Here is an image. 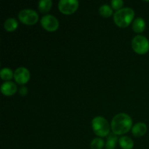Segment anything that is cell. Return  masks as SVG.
I'll return each mask as SVG.
<instances>
[{
	"instance_id": "obj_13",
	"label": "cell",
	"mask_w": 149,
	"mask_h": 149,
	"mask_svg": "<svg viewBox=\"0 0 149 149\" xmlns=\"http://www.w3.org/2000/svg\"><path fill=\"white\" fill-rule=\"evenodd\" d=\"M17 26H18V23H17V20L13 17L7 19L4 23V28L7 31H14L17 29Z\"/></svg>"
},
{
	"instance_id": "obj_16",
	"label": "cell",
	"mask_w": 149,
	"mask_h": 149,
	"mask_svg": "<svg viewBox=\"0 0 149 149\" xmlns=\"http://www.w3.org/2000/svg\"><path fill=\"white\" fill-rule=\"evenodd\" d=\"M99 13L103 17H109L113 14V10L109 4H103L99 8Z\"/></svg>"
},
{
	"instance_id": "obj_2",
	"label": "cell",
	"mask_w": 149,
	"mask_h": 149,
	"mask_svg": "<svg viewBox=\"0 0 149 149\" xmlns=\"http://www.w3.org/2000/svg\"><path fill=\"white\" fill-rule=\"evenodd\" d=\"M135 17V12L132 8L125 7L117 10L113 15V20L116 26L126 28L130 24Z\"/></svg>"
},
{
	"instance_id": "obj_15",
	"label": "cell",
	"mask_w": 149,
	"mask_h": 149,
	"mask_svg": "<svg viewBox=\"0 0 149 149\" xmlns=\"http://www.w3.org/2000/svg\"><path fill=\"white\" fill-rule=\"evenodd\" d=\"M117 137L115 134L110 133L107 137V141L106 143V149H115L116 148V143H117Z\"/></svg>"
},
{
	"instance_id": "obj_20",
	"label": "cell",
	"mask_w": 149,
	"mask_h": 149,
	"mask_svg": "<svg viewBox=\"0 0 149 149\" xmlns=\"http://www.w3.org/2000/svg\"><path fill=\"white\" fill-rule=\"evenodd\" d=\"M19 93H20V95L22 96L26 95L28 93L27 87H25V86H22V87H20V89H19Z\"/></svg>"
},
{
	"instance_id": "obj_7",
	"label": "cell",
	"mask_w": 149,
	"mask_h": 149,
	"mask_svg": "<svg viewBox=\"0 0 149 149\" xmlns=\"http://www.w3.org/2000/svg\"><path fill=\"white\" fill-rule=\"evenodd\" d=\"M41 25L47 31L53 32L57 31L59 27V21L55 16L52 15H44L41 19Z\"/></svg>"
},
{
	"instance_id": "obj_18",
	"label": "cell",
	"mask_w": 149,
	"mask_h": 149,
	"mask_svg": "<svg viewBox=\"0 0 149 149\" xmlns=\"http://www.w3.org/2000/svg\"><path fill=\"white\" fill-rule=\"evenodd\" d=\"M105 142L102 138H95L90 143L91 149H102L104 147Z\"/></svg>"
},
{
	"instance_id": "obj_3",
	"label": "cell",
	"mask_w": 149,
	"mask_h": 149,
	"mask_svg": "<svg viewBox=\"0 0 149 149\" xmlns=\"http://www.w3.org/2000/svg\"><path fill=\"white\" fill-rule=\"evenodd\" d=\"M93 132L99 137H106L110 134V125L105 118L96 116L92 120Z\"/></svg>"
},
{
	"instance_id": "obj_19",
	"label": "cell",
	"mask_w": 149,
	"mask_h": 149,
	"mask_svg": "<svg viewBox=\"0 0 149 149\" xmlns=\"http://www.w3.org/2000/svg\"><path fill=\"white\" fill-rule=\"evenodd\" d=\"M111 4L113 9L117 10L122 9V7L124 5V1L122 0H112L111 1Z\"/></svg>"
},
{
	"instance_id": "obj_12",
	"label": "cell",
	"mask_w": 149,
	"mask_h": 149,
	"mask_svg": "<svg viewBox=\"0 0 149 149\" xmlns=\"http://www.w3.org/2000/svg\"><path fill=\"white\" fill-rule=\"evenodd\" d=\"M119 143L122 149H132L134 147L133 141L128 136L121 137L119 140Z\"/></svg>"
},
{
	"instance_id": "obj_17",
	"label": "cell",
	"mask_w": 149,
	"mask_h": 149,
	"mask_svg": "<svg viewBox=\"0 0 149 149\" xmlns=\"http://www.w3.org/2000/svg\"><path fill=\"white\" fill-rule=\"evenodd\" d=\"M0 77L3 80L8 81H10V79H12V78L14 77V74L10 68H3L0 71Z\"/></svg>"
},
{
	"instance_id": "obj_4",
	"label": "cell",
	"mask_w": 149,
	"mask_h": 149,
	"mask_svg": "<svg viewBox=\"0 0 149 149\" xmlns=\"http://www.w3.org/2000/svg\"><path fill=\"white\" fill-rule=\"evenodd\" d=\"M132 47L139 55H145L149 51V41L142 35H138L132 39Z\"/></svg>"
},
{
	"instance_id": "obj_11",
	"label": "cell",
	"mask_w": 149,
	"mask_h": 149,
	"mask_svg": "<svg viewBox=\"0 0 149 149\" xmlns=\"http://www.w3.org/2000/svg\"><path fill=\"white\" fill-rule=\"evenodd\" d=\"M146 29V22L142 17H137L132 23V29L136 33H142Z\"/></svg>"
},
{
	"instance_id": "obj_5",
	"label": "cell",
	"mask_w": 149,
	"mask_h": 149,
	"mask_svg": "<svg viewBox=\"0 0 149 149\" xmlns=\"http://www.w3.org/2000/svg\"><path fill=\"white\" fill-rule=\"evenodd\" d=\"M18 18L21 23L28 26H32L37 23L39 15L36 11L31 9L20 10L18 14Z\"/></svg>"
},
{
	"instance_id": "obj_8",
	"label": "cell",
	"mask_w": 149,
	"mask_h": 149,
	"mask_svg": "<svg viewBox=\"0 0 149 149\" xmlns=\"http://www.w3.org/2000/svg\"><path fill=\"white\" fill-rule=\"evenodd\" d=\"M14 79L17 84L23 85L26 84L30 79V72L26 68L20 67L15 71Z\"/></svg>"
},
{
	"instance_id": "obj_1",
	"label": "cell",
	"mask_w": 149,
	"mask_h": 149,
	"mask_svg": "<svg viewBox=\"0 0 149 149\" xmlns=\"http://www.w3.org/2000/svg\"><path fill=\"white\" fill-rule=\"evenodd\" d=\"M132 121L130 116L125 113L116 114L112 119L111 127L112 132L116 135L127 133L132 129Z\"/></svg>"
},
{
	"instance_id": "obj_10",
	"label": "cell",
	"mask_w": 149,
	"mask_h": 149,
	"mask_svg": "<svg viewBox=\"0 0 149 149\" xmlns=\"http://www.w3.org/2000/svg\"><path fill=\"white\" fill-rule=\"evenodd\" d=\"M147 132V126L143 122H138L132 127V133L135 137L143 136Z\"/></svg>"
},
{
	"instance_id": "obj_14",
	"label": "cell",
	"mask_w": 149,
	"mask_h": 149,
	"mask_svg": "<svg viewBox=\"0 0 149 149\" xmlns=\"http://www.w3.org/2000/svg\"><path fill=\"white\" fill-rule=\"evenodd\" d=\"M52 6V1L51 0H41L39 1L38 7L41 13H47L51 10Z\"/></svg>"
},
{
	"instance_id": "obj_9",
	"label": "cell",
	"mask_w": 149,
	"mask_h": 149,
	"mask_svg": "<svg viewBox=\"0 0 149 149\" xmlns=\"http://www.w3.org/2000/svg\"><path fill=\"white\" fill-rule=\"evenodd\" d=\"M17 85L11 81H5L1 86V92L4 95L11 96L17 92Z\"/></svg>"
},
{
	"instance_id": "obj_6",
	"label": "cell",
	"mask_w": 149,
	"mask_h": 149,
	"mask_svg": "<svg viewBox=\"0 0 149 149\" xmlns=\"http://www.w3.org/2000/svg\"><path fill=\"white\" fill-rule=\"evenodd\" d=\"M79 7L77 0H61L58 2L60 12L65 15H71L75 13Z\"/></svg>"
}]
</instances>
